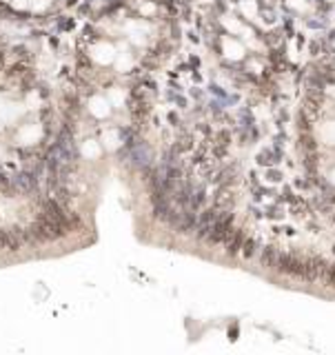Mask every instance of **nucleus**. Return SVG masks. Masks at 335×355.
Instances as JSON below:
<instances>
[{
  "label": "nucleus",
  "instance_id": "20e7f679",
  "mask_svg": "<svg viewBox=\"0 0 335 355\" xmlns=\"http://www.w3.org/2000/svg\"><path fill=\"white\" fill-rule=\"evenodd\" d=\"M36 224L40 226V231H43V235H45V240H58V238H63L65 233H67V229H65L63 224H58L56 220H51L49 216H40L38 218V222Z\"/></svg>",
  "mask_w": 335,
  "mask_h": 355
},
{
  "label": "nucleus",
  "instance_id": "f8f14e48",
  "mask_svg": "<svg viewBox=\"0 0 335 355\" xmlns=\"http://www.w3.org/2000/svg\"><path fill=\"white\" fill-rule=\"evenodd\" d=\"M255 249H258V242H255L253 238L245 240V244H242V253H245V258H253V255H255Z\"/></svg>",
  "mask_w": 335,
  "mask_h": 355
},
{
  "label": "nucleus",
  "instance_id": "7ed1b4c3",
  "mask_svg": "<svg viewBox=\"0 0 335 355\" xmlns=\"http://www.w3.org/2000/svg\"><path fill=\"white\" fill-rule=\"evenodd\" d=\"M24 242V231L20 229H0V249L18 251Z\"/></svg>",
  "mask_w": 335,
  "mask_h": 355
},
{
  "label": "nucleus",
  "instance_id": "4468645a",
  "mask_svg": "<svg viewBox=\"0 0 335 355\" xmlns=\"http://www.w3.org/2000/svg\"><path fill=\"white\" fill-rule=\"evenodd\" d=\"M302 113H304L307 118H311V120H313V118L317 115V105H315L313 100H307V107H304V111H302Z\"/></svg>",
  "mask_w": 335,
  "mask_h": 355
},
{
  "label": "nucleus",
  "instance_id": "1a4fd4ad",
  "mask_svg": "<svg viewBox=\"0 0 335 355\" xmlns=\"http://www.w3.org/2000/svg\"><path fill=\"white\" fill-rule=\"evenodd\" d=\"M278 258H280V251L275 246H267L262 251V264L268 266V269H275V264H278Z\"/></svg>",
  "mask_w": 335,
  "mask_h": 355
},
{
  "label": "nucleus",
  "instance_id": "6e6552de",
  "mask_svg": "<svg viewBox=\"0 0 335 355\" xmlns=\"http://www.w3.org/2000/svg\"><path fill=\"white\" fill-rule=\"evenodd\" d=\"M245 231L242 229H235V231H229V235H226V253L233 255L238 253V251H242V244H245Z\"/></svg>",
  "mask_w": 335,
  "mask_h": 355
},
{
  "label": "nucleus",
  "instance_id": "f03ea898",
  "mask_svg": "<svg viewBox=\"0 0 335 355\" xmlns=\"http://www.w3.org/2000/svg\"><path fill=\"white\" fill-rule=\"evenodd\" d=\"M275 269L282 273H291L297 278H304V258H300L297 253H280Z\"/></svg>",
  "mask_w": 335,
  "mask_h": 355
},
{
  "label": "nucleus",
  "instance_id": "0eeeda50",
  "mask_svg": "<svg viewBox=\"0 0 335 355\" xmlns=\"http://www.w3.org/2000/svg\"><path fill=\"white\" fill-rule=\"evenodd\" d=\"M218 211H220V209H206L204 213H200V218H198V222H196V235L198 238H206V235L211 233L213 222H216V218H218Z\"/></svg>",
  "mask_w": 335,
  "mask_h": 355
},
{
  "label": "nucleus",
  "instance_id": "a211bd4d",
  "mask_svg": "<svg viewBox=\"0 0 335 355\" xmlns=\"http://www.w3.org/2000/svg\"><path fill=\"white\" fill-rule=\"evenodd\" d=\"M333 222H335V213H333Z\"/></svg>",
  "mask_w": 335,
  "mask_h": 355
},
{
  "label": "nucleus",
  "instance_id": "9b49d317",
  "mask_svg": "<svg viewBox=\"0 0 335 355\" xmlns=\"http://www.w3.org/2000/svg\"><path fill=\"white\" fill-rule=\"evenodd\" d=\"M24 240H27V242H47L38 224H31V226H27V229H24Z\"/></svg>",
  "mask_w": 335,
  "mask_h": 355
},
{
  "label": "nucleus",
  "instance_id": "9d476101",
  "mask_svg": "<svg viewBox=\"0 0 335 355\" xmlns=\"http://www.w3.org/2000/svg\"><path fill=\"white\" fill-rule=\"evenodd\" d=\"M231 204H233V193H231L229 189H222L216 198V209L226 211V209H231Z\"/></svg>",
  "mask_w": 335,
  "mask_h": 355
},
{
  "label": "nucleus",
  "instance_id": "f3484780",
  "mask_svg": "<svg viewBox=\"0 0 335 355\" xmlns=\"http://www.w3.org/2000/svg\"><path fill=\"white\" fill-rule=\"evenodd\" d=\"M0 187H2V189L9 187V180H7V176H5L2 171H0Z\"/></svg>",
  "mask_w": 335,
  "mask_h": 355
},
{
  "label": "nucleus",
  "instance_id": "423d86ee",
  "mask_svg": "<svg viewBox=\"0 0 335 355\" xmlns=\"http://www.w3.org/2000/svg\"><path fill=\"white\" fill-rule=\"evenodd\" d=\"M11 184H14V189L18 193H31L36 187H38V178L34 176V173H16L14 178H11Z\"/></svg>",
  "mask_w": 335,
  "mask_h": 355
},
{
  "label": "nucleus",
  "instance_id": "39448f33",
  "mask_svg": "<svg viewBox=\"0 0 335 355\" xmlns=\"http://www.w3.org/2000/svg\"><path fill=\"white\" fill-rule=\"evenodd\" d=\"M326 266H329V264H326L322 258H317V255H313V258L304 260V280H309V282H315V280H320L322 275H324Z\"/></svg>",
  "mask_w": 335,
  "mask_h": 355
},
{
  "label": "nucleus",
  "instance_id": "2eb2a0df",
  "mask_svg": "<svg viewBox=\"0 0 335 355\" xmlns=\"http://www.w3.org/2000/svg\"><path fill=\"white\" fill-rule=\"evenodd\" d=\"M302 147H304L309 154H315V142H313L311 135H304V138H302Z\"/></svg>",
  "mask_w": 335,
  "mask_h": 355
},
{
  "label": "nucleus",
  "instance_id": "f257e3e1",
  "mask_svg": "<svg viewBox=\"0 0 335 355\" xmlns=\"http://www.w3.org/2000/svg\"><path fill=\"white\" fill-rule=\"evenodd\" d=\"M231 224H233V213H229V209H226V211H218V218H216V222H213L211 233L206 235V240H209L211 244H218V242L226 240V235H229V231H231Z\"/></svg>",
  "mask_w": 335,
  "mask_h": 355
},
{
  "label": "nucleus",
  "instance_id": "dca6fc26",
  "mask_svg": "<svg viewBox=\"0 0 335 355\" xmlns=\"http://www.w3.org/2000/svg\"><path fill=\"white\" fill-rule=\"evenodd\" d=\"M297 122H300V129H309V122H307V115L304 113L297 115Z\"/></svg>",
  "mask_w": 335,
  "mask_h": 355
},
{
  "label": "nucleus",
  "instance_id": "ddd939ff",
  "mask_svg": "<svg viewBox=\"0 0 335 355\" xmlns=\"http://www.w3.org/2000/svg\"><path fill=\"white\" fill-rule=\"evenodd\" d=\"M324 282L329 284V287H335V264H331V266H326V271H324Z\"/></svg>",
  "mask_w": 335,
  "mask_h": 355
}]
</instances>
